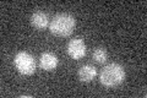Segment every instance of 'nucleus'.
Wrapping results in <instances>:
<instances>
[{"label": "nucleus", "instance_id": "nucleus-6", "mask_svg": "<svg viewBox=\"0 0 147 98\" xmlns=\"http://www.w3.org/2000/svg\"><path fill=\"white\" fill-rule=\"evenodd\" d=\"M31 25L37 30H45L49 26V17L43 11H36L31 16Z\"/></svg>", "mask_w": 147, "mask_h": 98}, {"label": "nucleus", "instance_id": "nucleus-2", "mask_svg": "<svg viewBox=\"0 0 147 98\" xmlns=\"http://www.w3.org/2000/svg\"><path fill=\"white\" fill-rule=\"evenodd\" d=\"M76 27L75 17L70 14H59L49 23V30L53 34L58 37L70 36Z\"/></svg>", "mask_w": 147, "mask_h": 98}, {"label": "nucleus", "instance_id": "nucleus-8", "mask_svg": "<svg viewBox=\"0 0 147 98\" xmlns=\"http://www.w3.org/2000/svg\"><path fill=\"white\" fill-rule=\"evenodd\" d=\"M93 59H94V62H97L99 64H103L104 62H107V59H108L107 50H105L104 48H97V49H94V52H93Z\"/></svg>", "mask_w": 147, "mask_h": 98}, {"label": "nucleus", "instance_id": "nucleus-7", "mask_svg": "<svg viewBox=\"0 0 147 98\" xmlns=\"http://www.w3.org/2000/svg\"><path fill=\"white\" fill-rule=\"evenodd\" d=\"M97 76V70L92 65H84L79 70V78L82 82H91Z\"/></svg>", "mask_w": 147, "mask_h": 98}, {"label": "nucleus", "instance_id": "nucleus-3", "mask_svg": "<svg viewBox=\"0 0 147 98\" xmlns=\"http://www.w3.org/2000/svg\"><path fill=\"white\" fill-rule=\"evenodd\" d=\"M13 64L17 71L22 75H32L36 71V62L27 52H18L13 59Z\"/></svg>", "mask_w": 147, "mask_h": 98}, {"label": "nucleus", "instance_id": "nucleus-1", "mask_svg": "<svg viewBox=\"0 0 147 98\" xmlns=\"http://www.w3.org/2000/svg\"><path fill=\"white\" fill-rule=\"evenodd\" d=\"M125 69L120 64L112 63L108 64L102 69V72L99 75L100 83L105 87H115L125 80Z\"/></svg>", "mask_w": 147, "mask_h": 98}, {"label": "nucleus", "instance_id": "nucleus-5", "mask_svg": "<svg viewBox=\"0 0 147 98\" xmlns=\"http://www.w3.org/2000/svg\"><path fill=\"white\" fill-rule=\"evenodd\" d=\"M59 64V60L57 58V55H54L50 52H45L40 55L39 58V65L40 68L45 71H52V70H55Z\"/></svg>", "mask_w": 147, "mask_h": 98}, {"label": "nucleus", "instance_id": "nucleus-4", "mask_svg": "<svg viewBox=\"0 0 147 98\" xmlns=\"http://www.w3.org/2000/svg\"><path fill=\"white\" fill-rule=\"evenodd\" d=\"M66 52L70 58L75 59V60H80L81 58H84L86 55L87 47L81 38H74L67 43Z\"/></svg>", "mask_w": 147, "mask_h": 98}]
</instances>
